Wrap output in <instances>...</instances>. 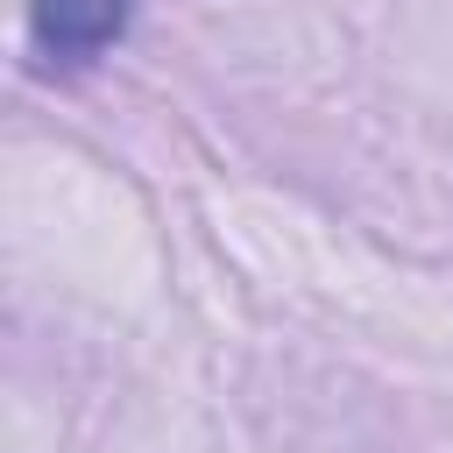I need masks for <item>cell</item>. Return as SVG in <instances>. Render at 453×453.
<instances>
[{"label":"cell","instance_id":"6da1fadb","mask_svg":"<svg viewBox=\"0 0 453 453\" xmlns=\"http://www.w3.org/2000/svg\"><path fill=\"white\" fill-rule=\"evenodd\" d=\"M134 21V0H28V42L42 64H99Z\"/></svg>","mask_w":453,"mask_h":453}]
</instances>
